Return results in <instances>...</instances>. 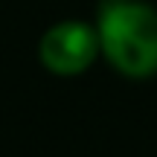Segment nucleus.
<instances>
[{
	"instance_id": "obj_1",
	"label": "nucleus",
	"mask_w": 157,
	"mask_h": 157,
	"mask_svg": "<svg viewBox=\"0 0 157 157\" xmlns=\"http://www.w3.org/2000/svg\"><path fill=\"white\" fill-rule=\"evenodd\" d=\"M99 56L122 78L146 82L157 76V6L148 0H99Z\"/></svg>"
},
{
	"instance_id": "obj_2",
	"label": "nucleus",
	"mask_w": 157,
	"mask_h": 157,
	"mask_svg": "<svg viewBox=\"0 0 157 157\" xmlns=\"http://www.w3.org/2000/svg\"><path fill=\"white\" fill-rule=\"evenodd\" d=\"M99 56V35L90 21L67 17L44 29L38 38V61L58 78H76L87 73Z\"/></svg>"
}]
</instances>
